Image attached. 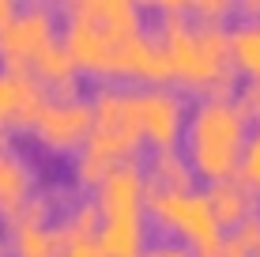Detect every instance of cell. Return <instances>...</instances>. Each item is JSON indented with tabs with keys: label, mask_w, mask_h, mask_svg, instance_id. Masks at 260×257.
<instances>
[{
	"label": "cell",
	"mask_w": 260,
	"mask_h": 257,
	"mask_svg": "<svg viewBox=\"0 0 260 257\" xmlns=\"http://www.w3.org/2000/svg\"><path fill=\"white\" fill-rule=\"evenodd\" d=\"M226 42H230L234 72L260 83V19H241L234 26H226Z\"/></svg>",
	"instance_id": "obj_16"
},
{
	"label": "cell",
	"mask_w": 260,
	"mask_h": 257,
	"mask_svg": "<svg viewBox=\"0 0 260 257\" xmlns=\"http://www.w3.org/2000/svg\"><path fill=\"white\" fill-rule=\"evenodd\" d=\"M91 136L76 155V182L83 189H98L106 174L124 163H136V152L143 148V125H140V95L136 87L102 83L91 95Z\"/></svg>",
	"instance_id": "obj_3"
},
{
	"label": "cell",
	"mask_w": 260,
	"mask_h": 257,
	"mask_svg": "<svg viewBox=\"0 0 260 257\" xmlns=\"http://www.w3.org/2000/svg\"><path fill=\"white\" fill-rule=\"evenodd\" d=\"M8 253L12 257H60L57 227L49 223H8Z\"/></svg>",
	"instance_id": "obj_15"
},
{
	"label": "cell",
	"mask_w": 260,
	"mask_h": 257,
	"mask_svg": "<svg viewBox=\"0 0 260 257\" xmlns=\"http://www.w3.org/2000/svg\"><path fill=\"white\" fill-rule=\"evenodd\" d=\"M230 238H234L238 246H245V250L253 253V257H260V212H253V216H245V219H241V223L234 227V235H230Z\"/></svg>",
	"instance_id": "obj_19"
},
{
	"label": "cell",
	"mask_w": 260,
	"mask_h": 257,
	"mask_svg": "<svg viewBox=\"0 0 260 257\" xmlns=\"http://www.w3.org/2000/svg\"><path fill=\"white\" fill-rule=\"evenodd\" d=\"M60 257H106L102 250H98V242L91 238V242H76V246H68Z\"/></svg>",
	"instance_id": "obj_22"
},
{
	"label": "cell",
	"mask_w": 260,
	"mask_h": 257,
	"mask_svg": "<svg viewBox=\"0 0 260 257\" xmlns=\"http://www.w3.org/2000/svg\"><path fill=\"white\" fill-rule=\"evenodd\" d=\"M238 178H245L253 189L260 193V132H253L241 152V166H238Z\"/></svg>",
	"instance_id": "obj_18"
},
{
	"label": "cell",
	"mask_w": 260,
	"mask_h": 257,
	"mask_svg": "<svg viewBox=\"0 0 260 257\" xmlns=\"http://www.w3.org/2000/svg\"><path fill=\"white\" fill-rule=\"evenodd\" d=\"M256 125H260V118H256ZM256 132H260V129H256Z\"/></svg>",
	"instance_id": "obj_27"
},
{
	"label": "cell",
	"mask_w": 260,
	"mask_h": 257,
	"mask_svg": "<svg viewBox=\"0 0 260 257\" xmlns=\"http://www.w3.org/2000/svg\"><path fill=\"white\" fill-rule=\"evenodd\" d=\"M143 257H192V253L185 242H155V246H147Z\"/></svg>",
	"instance_id": "obj_21"
},
{
	"label": "cell",
	"mask_w": 260,
	"mask_h": 257,
	"mask_svg": "<svg viewBox=\"0 0 260 257\" xmlns=\"http://www.w3.org/2000/svg\"><path fill=\"white\" fill-rule=\"evenodd\" d=\"M60 15V46L72 53V61L94 76H121L124 46L143 34V12L136 0H68Z\"/></svg>",
	"instance_id": "obj_2"
},
{
	"label": "cell",
	"mask_w": 260,
	"mask_h": 257,
	"mask_svg": "<svg viewBox=\"0 0 260 257\" xmlns=\"http://www.w3.org/2000/svg\"><path fill=\"white\" fill-rule=\"evenodd\" d=\"M0 136H4V125H0Z\"/></svg>",
	"instance_id": "obj_26"
},
{
	"label": "cell",
	"mask_w": 260,
	"mask_h": 257,
	"mask_svg": "<svg viewBox=\"0 0 260 257\" xmlns=\"http://www.w3.org/2000/svg\"><path fill=\"white\" fill-rule=\"evenodd\" d=\"M219 257H253V253H249L245 246H238L234 238L226 235V238H222V253H219Z\"/></svg>",
	"instance_id": "obj_23"
},
{
	"label": "cell",
	"mask_w": 260,
	"mask_h": 257,
	"mask_svg": "<svg viewBox=\"0 0 260 257\" xmlns=\"http://www.w3.org/2000/svg\"><path fill=\"white\" fill-rule=\"evenodd\" d=\"M49 102V87L38 83L30 68H4L0 72V125L34 129L38 113Z\"/></svg>",
	"instance_id": "obj_9"
},
{
	"label": "cell",
	"mask_w": 260,
	"mask_h": 257,
	"mask_svg": "<svg viewBox=\"0 0 260 257\" xmlns=\"http://www.w3.org/2000/svg\"><path fill=\"white\" fill-rule=\"evenodd\" d=\"M234 102L249 113V118H260V83L256 79H245V83L234 91Z\"/></svg>",
	"instance_id": "obj_20"
},
{
	"label": "cell",
	"mask_w": 260,
	"mask_h": 257,
	"mask_svg": "<svg viewBox=\"0 0 260 257\" xmlns=\"http://www.w3.org/2000/svg\"><path fill=\"white\" fill-rule=\"evenodd\" d=\"M249 113L234 99H200L185 121V152L192 174L208 182L234 178L249 144Z\"/></svg>",
	"instance_id": "obj_4"
},
{
	"label": "cell",
	"mask_w": 260,
	"mask_h": 257,
	"mask_svg": "<svg viewBox=\"0 0 260 257\" xmlns=\"http://www.w3.org/2000/svg\"><path fill=\"white\" fill-rule=\"evenodd\" d=\"M136 95H140L143 140H151V148H177V140L185 136V121H189L185 95L174 91L170 83L136 87Z\"/></svg>",
	"instance_id": "obj_7"
},
{
	"label": "cell",
	"mask_w": 260,
	"mask_h": 257,
	"mask_svg": "<svg viewBox=\"0 0 260 257\" xmlns=\"http://www.w3.org/2000/svg\"><path fill=\"white\" fill-rule=\"evenodd\" d=\"M204 197H208V205L215 212V219H219V227H238L245 216H253V212H256V189L245 178H238V174H234V178L208 182Z\"/></svg>",
	"instance_id": "obj_12"
},
{
	"label": "cell",
	"mask_w": 260,
	"mask_h": 257,
	"mask_svg": "<svg viewBox=\"0 0 260 257\" xmlns=\"http://www.w3.org/2000/svg\"><path fill=\"white\" fill-rule=\"evenodd\" d=\"M98 216L102 219H147V178H143V166L140 163H124L117 170L106 174V182L98 185Z\"/></svg>",
	"instance_id": "obj_10"
},
{
	"label": "cell",
	"mask_w": 260,
	"mask_h": 257,
	"mask_svg": "<svg viewBox=\"0 0 260 257\" xmlns=\"http://www.w3.org/2000/svg\"><path fill=\"white\" fill-rule=\"evenodd\" d=\"M15 12H19V8H15V0H0V26H4L8 19H12Z\"/></svg>",
	"instance_id": "obj_24"
},
{
	"label": "cell",
	"mask_w": 260,
	"mask_h": 257,
	"mask_svg": "<svg viewBox=\"0 0 260 257\" xmlns=\"http://www.w3.org/2000/svg\"><path fill=\"white\" fill-rule=\"evenodd\" d=\"M0 257H12L8 253V238H0Z\"/></svg>",
	"instance_id": "obj_25"
},
{
	"label": "cell",
	"mask_w": 260,
	"mask_h": 257,
	"mask_svg": "<svg viewBox=\"0 0 260 257\" xmlns=\"http://www.w3.org/2000/svg\"><path fill=\"white\" fill-rule=\"evenodd\" d=\"M91 102L87 99H49L34 121V136L53 152H76L91 136Z\"/></svg>",
	"instance_id": "obj_8"
},
{
	"label": "cell",
	"mask_w": 260,
	"mask_h": 257,
	"mask_svg": "<svg viewBox=\"0 0 260 257\" xmlns=\"http://www.w3.org/2000/svg\"><path fill=\"white\" fill-rule=\"evenodd\" d=\"M158 46L170 61V79L200 99H234L238 72L230 65V42L222 19L189 15L192 0H158Z\"/></svg>",
	"instance_id": "obj_1"
},
{
	"label": "cell",
	"mask_w": 260,
	"mask_h": 257,
	"mask_svg": "<svg viewBox=\"0 0 260 257\" xmlns=\"http://www.w3.org/2000/svg\"><path fill=\"white\" fill-rule=\"evenodd\" d=\"M30 197H34V170H30V163L8 144V136H0V216L12 219Z\"/></svg>",
	"instance_id": "obj_11"
},
{
	"label": "cell",
	"mask_w": 260,
	"mask_h": 257,
	"mask_svg": "<svg viewBox=\"0 0 260 257\" xmlns=\"http://www.w3.org/2000/svg\"><path fill=\"white\" fill-rule=\"evenodd\" d=\"M143 178L155 189H192V163L181 148H155L147 155V166H143Z\"/></svg>",
	"instance_id": "obj_14"
},
{
	"label": "cell",
	"mask_w": 260,
	"mask_h": 257,
	"mask_svg": "<svg viewBox=\"0 0 260 257\" xmlns=\"http://www.w3.org/2000/svg\"><path fill=\"white\" fill-rule=\"evenodd\" d=\"M53 42H57V12L34 0L0 26V61L8 68H30V61Z\"/></svg>",
	"instance_id": "obj_6"
},
{
	"label": "cell",
	"mask_w": 260,
	"mask_h": 257,
	"mask_svg": "<svg viewBox=\"0 0 260 257\" xmlns=\"http://www.w3.org/2000/svg\"><path fill=\"white\" fill-rule=\"evenodd\" d=\"M143 205H147L155 223H162L166 231L181 235L189 242L192 257H219L222 253V238L226 235H222L219 219H215L208 197L200 189H155V185H147Z\"/></svg>",
	"instance_id": "obj_5"
},
{
	"label": "cell",
	"mask_w": 260,
	"mask_h": 257,
	"mask_svg": "<svg viewBox=\"0 0 260 257\" xmlns=\"http://www.w3.org/2000/svg\"><path fill=\"white\" fill-rule=\"evenodd\" d=\"M30 72L38 76V83L53 87V91H57V99H79V83H76L79 65L72 61V53L60 46V42L46 46L38 57L30 61Z\"/></svg>",
	"instance_id": "obj_13"
},
{
	"label": "cell",
	"mask_w": 260,
	"mask_h": 257,
	"mask_svg": "<svg viewBox=\"0 0 260 257\" xmlns=\"http://www.w3.org/2000/svg\"><path fill=\"white\" fill-rule=\"evenodd\" d=\"M98 223H102V216H98V205L94 201H79V205H72L64 216H60L57 223V235H60V246H76V242H91L98 235Z\"/></svg>",
	"instance_id": "obj_17"
}]
</instances>
